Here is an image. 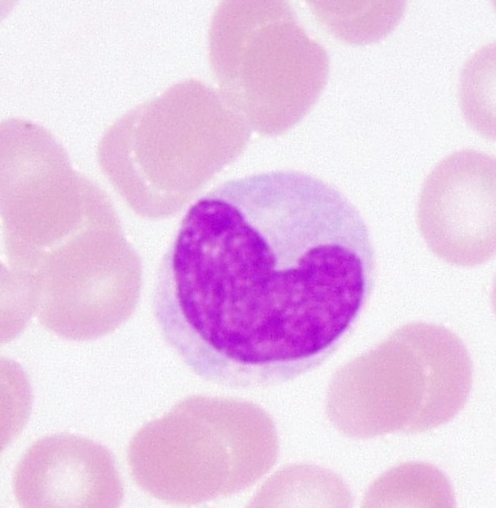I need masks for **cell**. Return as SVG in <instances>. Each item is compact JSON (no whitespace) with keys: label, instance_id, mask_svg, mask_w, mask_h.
Instances as JSON below:
<instances>
[{"label":"cell","instance_id":"obj_3","mask_svg":"<svg viewBox=\"0 0 496 508\" xmlns=\"http://www.w3.org/2000/svg\"><path fill=\"white\" fill-rule=\"evenodd\" d=\"M496 163L464 149L440 161L424 181L418 226L429 250L447 263L480 265L495 253Z\"/></svg>","mask_w":496,"mask_h":508},{"label":"cell","instance_id":"obj_8","mask_svg":"<svg viewBox=\"0 0 496 508\" xmlns=\"http://www.w3.org/2000/svg\"><path fill=\"white\" fill-rule=\"evenodd\" d=\"M483 47L462 72L460 103L471 129L489 141L496 138L495 47Z\"/></svg>","mask_w":496,"mask_h":508},{"label":"cell","instance_id":"obj_4","mask_svg":"<svg viewBox=\"0 0 496 508\" xmlns=\"http://www.w3.org/2000/svg\"><path fill=\"white\" fill-rule=\"evenodd\" d=\"M12 488L16 502L24 508H114L123 496L109 450L68 433L34 442L16 466Z\"/></svg>","mask_w":496,"mask_h":508},{"label":"cell","instance_id":"obj_5","mask_svg":"<svg viewBox=\"0 0 496 508\" xmlns=\"http://www.w3.org/2000/svg\"><path fill=\"white\" fill-rule=\"evenodd\" d=\"M449 480L429 464L409 462L396 466L375 479L366 492L362 507H453Z\"/></svg>","mask_w":496,"mask_h":508},{"label":"cell","instance_id":"obj_7","mask_svg":"<svg viewBox=\"0 0 496 508\" xmlns=\"http://www.w3.org/2000/svg\"><path fill=\"white\" fill-rule=\"evenodd\" d=\"M317 20L341 40L367 44L382 38L398 23L402 1H311Z\"/></svg>","mask_w":496,"mask_h":508},{"label":"cell","instance_id":"obj_6","mask_svg":"<svg viewBox=\"0 0 496 508\" xmlns=\"http://www.w3.org/2000/svg\"><path fill=\"white\" fill-rule=\"evenodd\" d=\"M255 507L350 508V492L342 479L318 466L298 464L275 474L250 503Z\"/></svg>","mask_w":496,"mask_h":508},{"label":"cell","instance_id":"obj_1","mask_svg":"<svg viewBox=\"0 0 496 508\" xmlns=\"http://www.w3.org/2000/svg\"><path fill=\"white\" fill-rule=\"evenodd\" d=\"M209 53L223 100L279 106L293 122L310 109L327 79L326 52L284 1L220 3L209 28Z\"/></svg>","mask_w":496,"mask_h":508},{"label":"cell","instance_id":"obj_2","mask_svg":"<svg viewBox=\"0 0 496 508\" xmlns=\"http://www.w3.org/2000/svg\"><path fill=\"white\" fill-rule=\"evenodd\" d=\"M381 351V385L375 390L397 433L432 429L466 404L472 362L464 343L450 329L408 323L392 335Z\"/></svg>","mask_w":496,"mask_h":508}]
</instances>
